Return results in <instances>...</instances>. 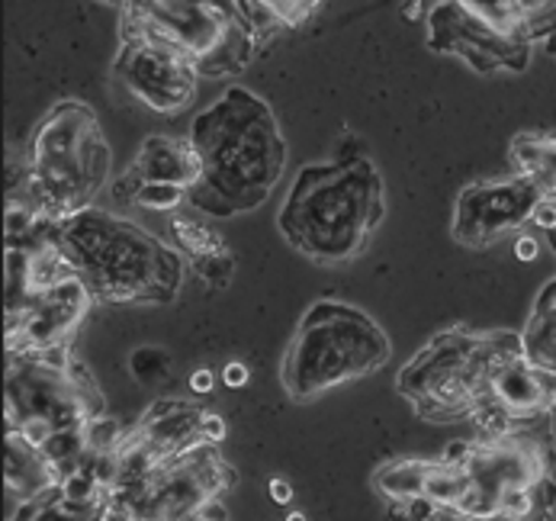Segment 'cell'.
<instances>
[{"mask_svg": "<svg viewBox=\"0 0 556 521\" xmlns=\"http://www.w3.org/2000/svg\"><path fill=\"white\" fill-rule=\"evenodd\" d=\"M187 139L200 154L187 203L213 220L254 213L283 181L287 139L270 103L248 87H229L193 120Z\"/></svg>", "mask_w": 556, "mask_h": 521, "instance_id": "1", "label": "cell"}, {"mask_svg": "<svg viewBox=\"0 0 556 521\" xmlns=\"http://www.w3.org/2000/svg\"><path fill=\"white\" fill-rule=\"evenodd\" d=\"M387 220V184L380 168L354 136L338 142L334 161L306 164L283 207V238L316 264H348L361 258Z\"/></svg>", "mask_w": 556, "mask_h": 521, "instance_id": "2", "label": "cell"}, {"mask_svg": "<svg viewBox=\"0 0 556 521\" xmlns=\"http://www.w3.org/2000/svg\"><path fill=\"white\" fill-rule=\"evenodd\" d=\"M113 151L103 126L84 100H59L36 123L10 197L39 216L65 223L93 207L110 184Z\"/></svg>", "mask_w": 556, "mask_h": 521, "instance_id": "3", "label": "cell"}, {"mask_svg": "<svg viewBox=\"0 0 556 521\" xmlns=\"http://www.w3.org/2000/svg\"><path fill=\"white\" fill-rule=\"evenodd\" d=\"M59 232L97 302H170L180 294L187 258L149 228L90 207Z\"/></svg>", "mask_w": 556, "mask_h": 521, "instance_id": "4", "label": "cell"}, {"mask_svg": "<svg viewBox=\"0 0 556 521\" xmlns=\"http://www.w3.org/2000/svg\"><path fill=\"white\" fill-rule=\"evenodd\" d=\"M467 473L460 521L525 516L554 521L556 438L551 415L451 447Z\"/></svg>", "mask_w": 556, "mask_h": 521, "instance_id": "5", "label": "cell"}, {"mask_svg": "<svg viewBox=\"0 0 556 521\" xmlns=\"http://www.w3.org/2000/svg\"><path fill=\"white\" fill-rule=\"evenodd\" d=\"M390 355L393 342L374 315L341 299H318L287 345L280 380L290 399L309 402L334 386L377 373Z\"/></svg>", "mask_w": 556, "mask_h": 521, "instance_id": "6", "label": "cell"}, {"mask_svg": "<svg viewBox=\"0 0 556 521\" xmlns=\"http://www.w3.org/2000/svg\"><path fill=\"white\" fill-rule=\"evenodd\" d=\"M119 33L177 49L200 77L239 75L261 49L244 0H129Z\"/></svg>", "mask_w": 556, "mask_h": 521, "instance_id": "7", "label": "cell"}, {"mask_svg": "<svg viewBox=\"0 0 556 521\" xmlns=\"http://www.w3.org/2000/svg\"><path fill=\"white\" fill-rule=\"evenodd\" d=\"M7 432L42 447L87 429L103 412V393L72 348L7 355Z\"/></svg>", "mask_w": 556, "mask_h": 521, "instance_id": "8", "label": "cell"}, {"mask_svg": "<svg viewBox=\"0 0 556 521\" xmlns=\"http://www.w3.org/2000/svg\"><path fill=\"white\" fill-rule=\"evenodd\" d=\"M518 332H473L454 325L438 332L396 376V389L428 422L473 419L498 355Z\"/></svg>", "mask_w": 556, "mask_h": 521, "instance_id": "9", "label": "cell"}, {"mask_svg": "<svg viewBox=\"0 0 556 521\" xmlns=\"http://www.w3.org/2000/svg\"><path fill=\"white\" fill-rule=\"evenodd\" d=\"M232 483L236 470L219 445L200 442L159 463L142 480L113 489L106 503L129 521H187L210 503L223 499Z\"/></svg>", "mask_w": 556, "mask_h": 521, "instance_id": "10", "label": "cell"}, {"mask_svg": "<svg viewBox=\"0 0 556 521\" xmlns=\"http://www.w3.org/2000/svg\"><path fill=\"white\" fill-rule=\"evenodd\" d=\"M226 422L223 415L210 412L206 406L184 402V399H161L155 402L136 429L123 432L119 445L110 454V493L129 486L152 473L159 463L184 454L200 442H223Z\"/></svg>", "mask_w": 556, "mask_h": 521, "instance_id": "11", "label": "cell"}, {"mask_svg": "<svg viewBox=\"0 0 556 521\" xmlns=\"http://www.w3.org/2000/svg\"><path fill=\"white\" fill-rule=\"evenodd\" d=\"M554 409L556 373L534 364L525 355L521 335H515V342L498 355L495 368L489 373L482 402L470 422L477 425V435H492L518 422L547 419Z\"/></svg>", "mask_w": 556, "mask_h": 521, "instance_id": "12", "label": "cell"}, {"mask_svg": "<svg viewBox=\"0 0 556 521\" xmlns=\"http://www.w3.org/2000/svg\"><path fill=\"white\" fill-rule=\"evenodd\" d=\"M113 77L132 100L161 116L184 113L200 87V72L177 49L149 36H123Z\"/></svg>", "mask_w": 556, "mask_h": 521, "instance_id": "13", "label": "cell"}, {"mask_svg": "<svg viewBox=\"0 0 556 521\" xmlns=\"http://www.w3.org/2000/svg\"><path fill=\"white\" fill-rule=\"evenodd\" d=\"M544 197L521 177L467 184L454 203L451 235L460 248L482 251L534 223Z\"/></svg>", "mask_w": 556, "mask_h": 521, "instance_id": "14", "label": "cell"}, {"mask_svg": "<svg viewBox=\"0 0 556 521\" xmlns=\"http://www.w3.org/2000/svg\"><path fill=\"white\" fill-rule=\"evenodd\" d=\"M97 299L80 274L7 306V355L72 348V338Z\"/></svg>", "mask_w": 556, "mask_h": 521, "instance_id": "15", "label": "cell"}, {"mask_svg": "<svg viewBox=\"0 0 556 521\" xmlns=\"http://www.w3.org/2000/svg\"><path fill=\"white\" fill-rule=\"evenodd\" d=\"M428 46L441 55L464 59L479 75L495 72H525L531 65V49L525 42H511L492 26L464 10L457 0H438L428 13Z\"/></svg>", "mask_w": 556, "mask_h": 521, "instance_id": "16", "label": "cell"}, {"mask_svg": "<svg viewBox=\"0 0 556 521\" xmlns=\"http://www.w3.org/2000/svg\"><path fill=\"white\" fill-rule=\"evenodd\" d=\"M200 181V154L190 139H174V136H149L142 142L139 154L132 158L129 171L113 184V194L123 197L126 190L139 184H170L184 187L187 194Z\"/></svg>", "mask_w": 556, "mask_h": 521, "instance_id": "17", "label": "cell"}, {"mask_svg": "<svg viewBox=\"0 0 556 521\" xmlns=\"http://www.w3.org/2000/svg\"><path fill=\"white\" fill-rule=\"evenodd\" d=\"M511 42L538 46L556 33V0H457Z\"/></svg>", "mask_w": 556, "mask_h": 521, "instance_id": "18", "label": "cell"}, {"mask_svg": "<svg viewBox=\"0 0 556 521\" xmlns=\"http://www.w3.org/2000/svg\"><path fill=\"white\" fill-rule=\"evenodd\" d=\"M170 235L174 248L187 258L190 271L213 290H223L232 284L236 274V255L229 251L226 238L206 223L187 220L180 213L170 216Z\"/></svg>", "mask_w": 556, "mask_h": 521, "instance_id": "19", "label": "cell"}, {"mask_svg": "<svg viewBox=\"0 0 556 521\" xmlns=\"http://www.w3.org/2000/svg\"><path fill=\"white\" fill-rule=\"evenodd\" d=\"M7 493L13 499V506L29 503L55 486H62L59 470L46 460V454L33 442H26L16 432H7Z\"/></svg>", "mask_w": 556, "mask_h": 521, "instance_id": "20", "label": "cell"}, {"mask_svg": "<svg viewBox=\"0 0 556 521\" xmlns=\"http://www.w3.org/2000/svg\"><path fill=\"white\" fill-rule=\"evenodd\" d=\"M511 174L556 203V133H518L508 146Z\"/></svg>", "mask_w": 556, "mask_h": 521, "instance_id": "21", "label": "cell"}, {"mask_svg": "<svg viewBox=\"0 0 556 521\" xmlns=\"http://www.w3.org/2000/svg\"><path fill=\"white\" fill-rule=\"evenodd\" d=\"M106 499H75L62 486L20 503L10 521H103Z\"/></svg>", "mask_w": 556, "mask_h": 521, "instance_id": "22", "label": "cell"}, {"mask_svg": "<svg viewBox=\"0 0 556 521\" xmlns=\"http://www.w3.org/2000/svg\"><path fill=\"white\" fill-rule=\"evenodd\" d=\"M521 345L534 364L556 373V277L534 299V309L521 328Z\"/></svg>", "mask_w": 556, "mask_h": 521, "instance_id": "23", "label": "cell"}, {"mask_svg": "<svg viewBox=\"0 0 556 521\" xmlns=\"http://www.w3.org/2000/svg\"><path fill=\"white\" fill-rule=\"evenodd\" d=\"M428 470H431V460H415V457L383 463L374 473V489L390 503V509H405V506L425 499Z\"/></svg>", "mask_w": 556, "mask_h": 521, "instance_id": "24", "label": "cell"}, {"mask_svg": "<svg viewBox=\"0 0 556 521\" xmlns=\"http://www.w3.org/2000/svg\"><path fill=\"white\" fill-rule=\"evenodd\" d=\"M318 7H321V0H244V10L261 36V42H267L277 33L303 26Z\"/></svg>", "mask_w": 556, "mask_h": 521, "instance_id": "25", "label": "cell"}, {"mask_svg": "<svg viewBox=\"0 0 556 521\" xmlns=\"http://www.w3.org/2000/svg\"><path fill=\"white\" fill-rule=\"evenodd\" d=\"M187 190L184 187H170V184H139L132 190H126L119 200H129L142 210H152V213H177L184 203H187Z\"/></svg>", "mask_w": 556, "mask_h": 521, "instance_id": "26", "label": "cell"}, {"mask_svg": "<svg viewBox=\"0 0 556 521\" xmlns=\"http://www.w3.org/2000/svg\"><path fill=\"white\" fill-rule=\"evenodd\" d=\"M129 368L132 373L142 380V383H159L170 373V358L161 351V348H139L132 358H129Z\"/></svg>", "mask_w": 556, "mask_h": 521, "instance_id": "27", "label": "cell"}, {"mask_svg": "<svg viewBox=\"0 0 556 521\" xmlns=\"http://www.w3.org/2000/svg\"><path fill=\"white\" fill-rule=\"evenodd\" d=\"M534 223L544 228V235H547V245L554 248V255H556V203L554 200H544V207L538 210Z\"/></svg>", "mask_w": 556, "mask_h": 521, "instance_id": "28", "label": "cell"}, {"mask_svg": "<svg viewBox=\"0 0 556 521\" xmlns=\"http://www.w3.org/2000/svg\"><path fill=\"white\" fill-rule=\"evenodd\" d=\"M248 368L244 364H239V361H232V364H226V371H223V383L226 386H232V389H239V386H244L248 383Z\"/></svg>", "mask_w": 556, "mask_h": 521, "instance_id": "29", "label": "cell"}, {"mask_svg": "<svg viewBox=\"0 0 556 521\" xmlns=\"http://www.w3.org/2000/svg\"><path fill=\"white\" fill-rule=\"evenodd\" d=\"M187 521H229V512H226L223 499H216V503H210L206 509H200L197 516H190Z\"/></svg>", "mask_w": 556, "mask_h": 521, "instance_id": "30", "label": "cell"}, {"mask_svg": "<svg viewBox=\"0 0 556 521\" xmlns=\"http://www.w3.org/2000/svg\"><path fill=\"white\" fill-rule=\"evenodd\" d=\"M270 499H274V503H280V506H290V499H293L290 483H287V480H280V476H274V480H270Z\"/></svg>", "mask_w": 556, "mask_h": 521, "instance_id": "31", "label": "cell"}, {"mask_svg": "<svg viewBox=\"0 0 556 521\" xmlns=\"http://www.w3.org/2000/svg\"><path fill=\"white\" fill-rule=\"evenodd\" d=\"M190 389H193V393H200V396H203V393H210V389H213V371L193 373V376H190Z\"/></svg>", "mask_w": 556, "mask_h": 521, "instance_id": "32", "label": "cell"}, {"mask_svg": "<svg viewBox=\"0 0 556 521\" xmlns=\"http://www.w3.org/2000/svg\"><path fill=\"white\" fill-rule=\"evenodd\" d=\"M467 521H538V519H525V516H482V519H467Z\"/></svg>", "mask_w": 556, "mask_h": 521, "instance_id": "33", "label": "cell"}, {"mask_svg": "<svg viewBox=\"0 0 556 521\" xmlns=\"http://www.w3.org/2000/svg\"><path fill=\"white\" fill-rule=\"evenodd\" d=\"M544 46H547V52H551V55H554V59H556V33H554V36H551V39H547V42H544Z\"/></svg>", "mask_w": 556, "mask_h": 521, "instance_id": "34", "label": "cell"}, {"mask_svg": "<svg viewBox=\"0 0 556 521\" xmlns=\"http://www.w3.org/2000/svg\"><path fill=\"white\" fill-rule=\"evenodd\" d=\"M287 521H306V516H303V512H290V516H287Z\"/></svg>", "mask_w": 556, "mask_h": 521, "instance_id": "35", "label": "cell"}, {"mask_svg": "<svg viewBox=\"0 0 556 521\" xmlns=\"http://www.w3.org/2000/svg\"><path fill=\"white\" fill-rule=\"evenodd\" d=\"M103 3H113V7H126L129 0H103Z\"/></svg>", "mask_w": 556, "mask_h": 521, "instance_id": "36", "label": "cell"}]
</instances>
